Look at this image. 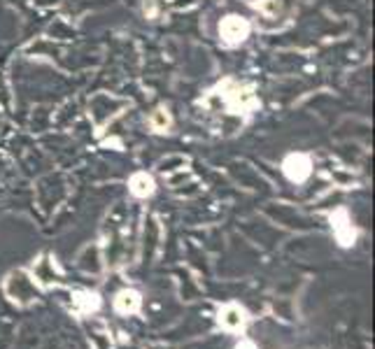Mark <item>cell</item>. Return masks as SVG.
I'll use <instances>...</instances> for the list:
<instances>
[{
  "instance_id": "6da1fadb",
  "label": "cell",
  "mask_w": 375,
  "mask_h": 349,
  "mask_svg": "<svg viewBox=\"0 0 375 349\" xmlns=\"http://www.w3.org/2000/svg\"><path fill=\"white\" fill-rule=\"evenodd\" d=\"M219 326L228 333H243L247 326V312L236 303L224 305V310H219Z\"/></svg>"
},
{
  "instance_id": "7a4b0ae2",
  "label": "cell",
  "mask_w": 375,
  "mask_h": 349,
  "mask_svg": "<svg viewBox=\"0 0 375 349\" xmlns=\"http://www.w3.org/2000/svg\"><path fill=\"white\" fill-rule=\"evenodd\" d=\"M219 33L226 45H240L250 35V23L240 19V16H226V19L219 23Z\"/></svg>"
},
{
  "instance_id": "3957f363",
  "label": "cell",
  "mask_w": 375,
  "mask_h": 349,
  "mask_svg": "<svg viewBox=\"0 0 375 349\" xmlns=\"http://www.w3.org/2000/svg\"><path fill=\"white\" fill-rule=\"evenodd\" d=\"M282 168L291 182H306L310 177V168H313V165H310V158L306 154H291V156L285 158Z\"/></svg>"
},
{
  "instance_id": "277c9868",
  "label": "cell",
  "mask_w": 375,
  "mask_h": 349,
  "mask_svg": "<svg viewBox=\"0 0 375 349\" xmlns=\"http://www.w3.org/2000/svg\"><path fill=\"white\" fill-rule=\"evenodd\" d=\"M331 221H333V233H336V240L341 242V247H352L356 233H354L352 224H350V219H348V212L338 210L336 215L331 217Z\"/></svg>"
},
{
  "instance_id": "5b68a950",
  "label": "cell",
  "mask_w": 375,
  "mask_h": 349,
  "mask_svg": "<svg viewBox=\"0 0 375 349\" xmlns=\"http://www.w3.org/2000/svg\"><path fill=\"white\" fill-rule=\"evenodd\" d=\"M224 98H226L228 110L236 112V115H240V112H245V110H252L256 105V100H254V96H252V91H250V88H243V86H233V91L224 93Z\"/></svg>"
},
{
  "instance_id": "8992f818",
  "label": "cell",
  "mask_w": 375,
  "mask_h": 349,
  "mask_svg": "<svg viewBox=\"0 0 375 349\" xmlns=\"http://www.w3.org/2000/svg\"><path fill=\"white\" fill-rule=\"evenodd\" d=\"M140 305H143V296L138 291H133V289H124V291H119L114 298V310L124 317L140 312Z\"/></svg>"
},
{
  "instance_id": "52a82bcc",
  "label": "cell",
  "mask_w": 375,
  "mask_h": 349,
  "mask_svg": "<svg viewBox=\"0 0 375 349\" xmlns=\"http://www.w3.org/2000/svg\"><path fill=\"white\" fill-rule=\"evenodd\" d=\"M73 305L80 315H91V312H96L101 307V296L91 291H77L73 296Z\"/></svg>"
},
{
  "instance_id": "ba28073f",
  "label": "cell",
  "mask_w": 375,
  "mask_h": 349,
  "mask_svg": "<svg viewBox=\"0 0 375 349\" xmlns=\"http://www.w3.org/2000/svg\"><path fill=\"white\" fill-rule=\"evenodd\" d=\"M131 193L138 198H147L154 193V180L147 173H138L131 177Z\"/></svg>"
},
{
  "instance_id": "9c48e42d",
  "label": "cell",
  "mask_w": 375,
  "mask_h": 349,
  "mask_svg": "<svg viewBox=\"0 0 375 349\" xmlns=\"http://www.w3.org/2000/svg\"><path fill=\"white\" fill-rule=\"evenodd\" d=\"M152 123H154L159 131H166L168 123H171V117H168L166 110H156V115H154V119H152Z\"/></svg>"
},
{
  "instance_id": "30bf717a",
  "label": "cell",
  "mask_w": 375,
  "mask_h": 349,
  "mask_svg": "<svg viewBox=\"0 0 375 349\" xmlns=\"http://www.w3.org/2000/svg\"><path fill=\"white\" fill-rule=\"evenodd\" d=\"M236 349H256V345H254V342H252V340L243 338V340H240L238 345H236Z\"/></svg>"
}]
</instances>
